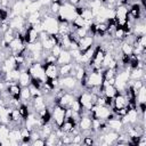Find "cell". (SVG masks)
I'll list each match as a JSON object with an SVG mask.
<instances>
[{"label": "cell", "instance_id": "cell-1", "mask_svg": "<svg viewBox=\"0 0 146 146\" xmlns=\"http://www.w3.org/2000/svg\"><path fill=\"white\" fill-rule=\"evenodd\" d=\"M91 117L92 119H98V120H107L110 115L113 113L112 108L106 106V105H92L90 108Z\"/></svg>", "mask_w": 146, "mask_h": 146}, {"label": "cell", "instance_id": "cell-2", "mask_svg": "<svg viewBox=\"0 0 146 146\" xmlns=\"http://www.w3.org/2000/svg\"><path fill=\"white\" fill-rule=\"evenodd\" d=\"M65 119H66V108L62 107L60 105H55L51 110V122L57 128H60Z\"/></svg>", "mask_w": 146, "mask_h": 146}, {"label": "cell", "instance_id": "cell-3", "mask_svg": "<svg viewBox=\"0 0 146 146\" xmlns=\"http://www.w3.org/2000/svg\"><path fill=\"white\" fill-rule=\"evenodd\" d=\"M41 23H42L43 31H46L48 34H56V33H58V22L56 19V16L49 15V16L42 18Z\"/></svg>", "mask_w": 146, "mask_h": 146}, {"label": "cell", "instance_id": "cell-4", "mask_svg": "<svg viewBox=\"0 0 146 146\" xmlns=\"http://www.w3.org/2000/svg\"><path fill=\"white\" fill-rule=\"evenodd\" d=\"M103 81H104V79H103L102 71H94V70H91L87 74V87L84 89L88 90L90 87L102 86L103 84Z\"/></svg>", "mask_w": 146, "mask_h": 146}, {"label": "cell", "instance_id": "cell-5", "mask_svg": "<svg viewBox=\"0 0 146 146\" xmlns=\"http://www.w3.org/2000/svg\"><path fill=\"white\" fill-rule=\"evenodd\" d=\"M78 86H80V83L75 79V76H72V75L59 76V84H58V87H60L62 89H64L66 91H72Z\"/></svg>", "mask_w": 146, "mask_h": 146}, {"label": "cell", "instance_id": "cell-6", "mask_svg": "<svg viewBox=\"0 0 146 146\" xmlns=\"http://www.w3.org/2000/svg\"><path fill=\"white\" fill-rule=\"evenodd\" d=\"M74 99H75V96L71 91H65L59 98L55 99V104L60 105L64 108H70V106H71V104Z\"/></svg>", "mask_w": 146, "mask_h": 146}, {"label": "cell", "instance_id": "cell-7", "mask_svg": "<svg viewBox=\"0 0 146 146\" xmlns=\"http://www.w3.org/2000/svg\"><path fill=\"white\" fill-rule=\"evenodd\" d=\"M95 44V40H94V35L92 34H88L83 38H80L78 41V48L79 50L82 52L84 50H87L88 48H90L91 46Z\"/></svg>", "mask_w": 146, "mask_h": 146}, {"label": "cell", "instance_id": "cell-8", "mask_svg": "<svg viewBox=\"0 0 146 146\" xmlns=\"http://www.w3.org/2000/svg\"><path fill=\"white\" fill-rule=\"evenodd\" d=\"M6 83H7V91L10 94V96L15 99L21 100V97H19L21 89H22L21 84L18 82H8V81H6Z\"/></svg>", "mask_w": 146, "mask_h": 146}, {"label": "cell", "instance_id": "cell-9", "mask_svg": "<svg viewBox=\"0 0 146 146\" xmlns=\"http://www.w3.org/2000/svg\"><path fill=\"white\" fill-rule=\"evenodd\" d=\"M44 74L47 79H55L58 78V65L56 63L54 64H43Z\"/></svg>", "mask_w": 146, "mask_h": 146}, {"label": "cell", "instance_id": "cell-10", "mask_svg": "<svg viewBox=\"0 0 146 146\" xmlns=\"http://www.w3.org/2000/svg\"><path fill=\"white\" fill-rule=\"evenodd\" d=\"M106 121H107V125H108L110 130H113V131H116V132H121L123 130V128H124V124L122 123L121 119H119L117 116L108 119Z\"/></svg>", "mask_w": 146, "mask_h": 146}, {"label": "cell", "instance_id": "cell-11", "mask_svg": "<svg viewBox=\"0 0 146 146\" xmlns=\"http://www.w3.org/2000/svg\"><path fill=\"white\" fill-rule=\"evenodd\" d=\"M91 122H92V117L90 114L87 115H81L79 122H78V127L80 128L81 131L84 130H90L91 129Z\"/></svg>", "mask_w": 146, "mask_h": 146}, {"label": "cell", "instance_id": "cell-12", "mask_svg": "<svg viewBox=\"0 0 146 146\" xmlns=\"http://www.w3.org/2000/svg\"><path fill=\"white\" fill-rule=\"evenodd\" d=\"M113 104H114L113 110L127 107V106H128V99H127V97H125L122 92H117V95L113 98Z\"/></svg>", "mask_w": 146, "mask_h": 146}, {"label": "cell", "instance_id": "cell-13", "mask_svg": "<svg viewBox=\"0 0 146 146\" xmlns=\"http://www.w3.org/2000/svg\"><path fill=\"white\" fill-rule=\"evenodd\" d=\"M73 62V58H72V55L70 52V50H62V52L58 55L57 57V65H63V64H70Z\"/></svg>", "mask_w": 146, "mask_h": 146}, {"label": "cell", "instance_id": "cell-14", "mask_svg": "<svg viewBox=\"0 0 146 146\" xmlns=\"http://www.w3.org/2000/svg\"><path fill=\"white\" fill-rule=\"evenodd\" d=\"M130 80H145V68L144 67H137L132 68L129 72Z\"/></svg>", "mask_w": 146, "mask_h": 146}, {"label": "cell", "instance_id": "cell-15", "mask_svg": "<svg viewBox=\"0 0 146 146\" xmlns=\"http://www.w3.org/2000/svg\"><path fill=\"white\" fill-rule=\"evenodd\" d=\"M18 83L21 84V87H27L31 83V75L30 73L26 71H21L19 78H18Z\"/></svg>", "mask_w": 146, "mask_h": 146}, {"label": "cell", "instance_id": "cell-16", "mask_svg": "<svg viewBox=\"0 0 146 146\" xmlns=\"http://www.w3.org/2000/svg\"><path fill=\"white\" fill-rule=\"evenodd\" d=\"M72 68H73V62L70 63V64L58 65V75H59V76L71 75V73H72Z\"/></svg>", "mask_w": 146, "mask_h": 146}, {"label": "cell", "instance_id": "cell-17", "mask_svg": "<svg viewBox=\"0 0 146 146\" xmlns=\"http://www.w3.org/2000/svg\"><path fill=\"white\" fill-rule=\"evenodd\" d=\"M19 97H21L22 103H25V104H27V103H30V102L32 100V97H31V92H30L29 86H27V87H22Z\"/></svg>", "mask_w": 146, "mask_h": 146}, {"label": "cell", "instance_id": "cell-18", "mask_svg": "<svg viewBox=\"0 0 146 146\" xmlns=\"http://www.w3.org/2000/svg\"><path fill=\"white\" fill-rule=\"evenodd\" d=\"M120 50L123 55H127V56H130L133 54V46L132 44H129L127 43L125 41H122L120 43Z\"/></svg>", "mask_w": 146, "mask_h": 146}, {"label": "cell", "instance_id": "cell-19", "mask_svg": "<svg viewBox=\"0 0 146 146\" xmlns=\"http://www.w3.org/2000/svg\"><path fill=\"white\" fill-rule=\"evenodd\" d=\"M136 102H137V104L146 103V87H145V84L137 90V92H136Z\"/></svg>", "mask_w": 146, "mask_h": 146}, {"label": "cell", "instance_id": "cell-20", "mask_svg": "<svg viewBox=\"0 0 146 146\" xmlns=\"http://www.w3.org/2000/svg\"><path fill=\"white\" fill-rule=\"evenodd\" d=\"M84 21H94V18H95V16H94V13H92V10H91V8H89V7H83V9H82V13H81V15H80Z\"/></svg>", "mask_w": 146, "mask_h": 146}, {"label": "cell", "instance_id": "cell-21", "mask_svg": "<svg viewBox=\"0 0 146 146\" xmlns=\"http://www.w3.org/2000/svg\"><path fill=\"white\" fill-rule=\"evenodd\" d=\"M60 2H57V1H51L49 5H48V8H49V11L51 15L56 16L58 13H59V9H60Z\"/></svg>", "mask_w": 146, "mask_h": 146}, {"label": "cell", "instance_id": "cell-22", "mask_svg": "<svg viewBox=\"0 0 146 146\" xmlns=\"http://www.w3.org/2000/svg\"><path fill=\"white\" fill-rule=\"evenodd\" d=\"M17 108H18V111H19L21 116L25 120V119L29 116V114H30V107H29L25 103H21V104H19V106H18Z\"/></svg>", "mask_w": 146, "mask_h": 146}, {"label": "cell", "instance_id": "cell-23", "mask_svg": "<svg viewBox=\"0 0 146 146\" xmlns=\"http://www.w3.org/2000/svg\"><path fill=\"white\" fill-rule=\"evenodd\" d=\"M133 44L139 46V47H141V48H146V34L136 36V41H135ZM133 44H132V46H133Z\"/></svg>", "mask_w": 146, "mask_h": 146}, {"label": "cell", "instance_id": "cell-24", "mask_svg": "<svg viewBox=\"0 0 146 146\" xmlns=\"http://www.w3.org/2000/svg\"><path fill=\"white\" fill-rule=\"evenodd\" d=\"M29 89H30V92H31V97H32V98H35V97L42 96V92H41V90H40L39 88L34 87V86L30 84V86H29Z\"/></svg>", "mask_w": 146, "mask_h": 146}, {"label": "cell", "instance_id": "cell-25", "mask_svg": "<svg viewBox=\"0 0 146 146\" xmlns=\"http://www.w3.org/2000/svg\"><path fill=\"white\" fill-rule=\"evenodd\" d=\"M82 144L87 146L95 145V135L94 136H83L82 138Z\"/></svg>", "mask_w": 146, "mask_h": 146}, {"label": "cell", "instance_id": "cell-26", "mask_svg": "<svg viewBox=\"0 0 146 146\" xmlns=\"http://www.w3.org/2000/svg\"><path fill=\"white\" fill-rule=\"evenodd\" d=\"M62 50H63V48H62V47H60V46L57 43V44H55V46L51 48V50H50V54L57 58V57H58V55L62 52Z\"/></svg>", "mask_w": 146, "mask_h": 146}, {"label": "cell", "instance_id": "cell-27", "mask_svg": "<svg viewBox=\"0 0 146 146\" xmlns=\"http://www.w3.org/2000/svg\"><path fill=\"white\" fill-rule=\"evenodd\" d=\"M31 145H33V146H43V145H46V140L40 137V138L34 139V140L31 143Z\"/></svg>", "mask_w": 146, "mask_h": 146}, {"label": "cell", "instance_id": "cell-28", "mask_svg": "<svg viewBox=\"0 0 146 146\" xmlns=\"http://www.w3.org/2000/svg\"><path fill=\"white\" fill-rule=\"evenodd\" d=\"M6 89H7V83H6V81H0V92L3 91V90H6Z\"/></svg>", "mask_w": 146, "mask_h": 146}]
</instances>
